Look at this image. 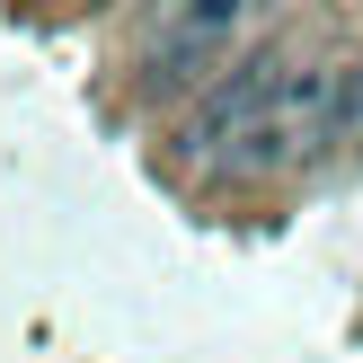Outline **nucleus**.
Here are the masks:
<instances>
[{
	"mask_svg": "<svg viewBox=\"0 0 363 363\" xmlns=\"http://www.w3.org/2000/svg\"><path fill=\"white\" fill-rule=\"evenodd\" d=\"M275 71H284V62H248V71H230V80H213L204 98H195V116H186V133H177V151H186L195 169H222V160L248 142L257 106L275 98Z\"/></svg>",
	"mask_w": 363,
	"mask_h": 363,
	"instance_id": "f257e3e1",
	"label": "nucleus"
},
{
	"mask_svg": "<svg viewBox=\"0 0 363 363\" xmlns=\"http://www.w3.org/2000/svg\"><path fill=\"white\" fill-rule=\"evenodd\" d=\"M248 9H257V0H177L169 27L151 35V80H186L195 62H213V53L248 27Z\"/></svg>",
	"mask_w": 363,
	"mask_h": 363,
	"instance_id": "f03ea898",
	"label": "nucleus"
},
{
	"mask_svg": "<svg viewBox=\"0 0 363 363\" xmlns=\"http://www.w3.org/2000/svg\"><path fill=\"white\" fill-rule=\"evenodd\" d=\"M354 160H363V133H354Z\"/></svg>",
	"mask_w": 363,
	"mask_h": 363,
	"instance_id": "7ed1b4c3",
	"label": "nucleus"
}]
</instances>
